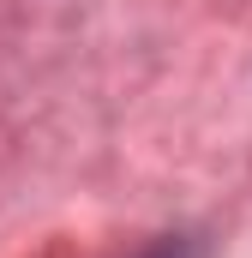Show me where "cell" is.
I'll use <instances>...</instances> for the list:
<instances>
[{
  "label": "cell",
  "mask_w": 252,
  "mask_h": 258,
  "mask_svg": "<svg viewBox=\"0 0 252 258\" xmlns=\"http://www.w3.org/2000/svg\"><path fill=\"white\" fill-rule=\"evenodd\" d=\"M150 258H180V252H150Z\"/></svg>",
  "instance_id": "obj_1"
}]
</instances>
